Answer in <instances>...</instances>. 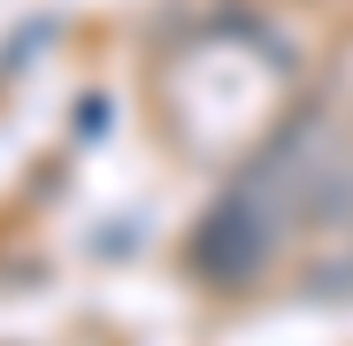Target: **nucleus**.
<instances>
[{"mask_svg": "<svg viewBox=\"0 0 353 346\" xmlns=\"http://www.w3.org/2000/svg\"><path fill=\"white\" fill-rule=\"evenodd\" d=\"M300 215L307 223H345L353 215V162H330L315 177H300Z\"/></svg>", "mask_w": 353, "mask_h": 346, "instance_id": "f03ea898", "label": "nucleus"}, {"mask_svg": "<svg viewBox=\"0 0 353 346\" xmlns=\"http://www.w3.org/2000/svg\"><path fill=\"white\" fill-rule=\"evenodd\" d=\"M300 193V169L284 177V162L269 154L261 169H246L239 185H230L208 215H200V231H192V269L208 277V285H254L261 269H269V254H276V239H284V215L300 208L292 200Z\"/></svg>", "mask_w": 353, "mask_h": 346, "instance_id": "f257e3e1", "label": "nucleus"}]
</instances>
